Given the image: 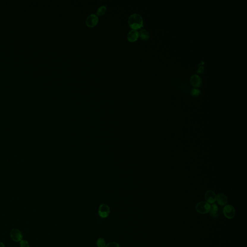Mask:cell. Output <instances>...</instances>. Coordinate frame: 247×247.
Listing matches in <instances>:
<instances>
[{
	"mask_svg": "<svg viewBox=\"0 0 247 247\" xmlns=\"http://www.w3.org/2000/svg\"><path fill=\"white\" fill-rule=\"evenodd\" d=\"M200 90L198 89H192V91H191L192 95L193 96H196V97L199 96L200 94Z\"/></svg>",
	"mask_w": 247,
	"mask_h": 247,
	"instance_id": "cell-17",
	"label": "cell"
},
{
	"mask_svg": "<svg viewBox=\"0 0 247 247\" xmlns=\"http://www.w3.org/2000/svg\"><path fill=\"white\" fill-rule=\"evenodd\" d=\"M139 37V32L137 30H132L129 31L127 38L130 42H134L138 39Z\"/></svg>",
	"mask_w": 247,
	"mask_h": 247,
	"instance_id": "cell-8",
	"label": "cell"
},
{
	"mask_svg": "<svg viewBox=\"0 0 247 247\" xmlns=\"http://www.w3.org/2000/svg\"><path fill=\"white\" fill-rule=\"evenodd\" d=\"M205 199L209 204H213L216 201V195L212 190H208L205 193Z\"/></svg>",
	"mask_w": 247,
	"mask_h": 247,
	"instance_id": "cell-7",
	"label": "cell"
},
{
	"mask_svg": "<svg viewBox=\"0 0 247 247\" xmlns=\"http://www.w3.org/2000/svg\"><path fill=\"white\" fill-rule=\"evenodd\" d=\"M190 82L193 86L195 87H199L200 86H201L202 83L201 78L196 74H195L191 76Z\"/></svg>",
	"mask_w": 247,
	"mask_h": 247,
	"instance_id": "cell-10",
	"label": "cell"
},
{
	"mask_svg": "<svg viewBox=\"0 0 247 247\" xmlns=\"http://www.w3.org/2000/svg\"><path fill=\"white\" fill-rule=\"evenodd\" d=\"M99 22V18L97 15L95 14L90 15L86 19V25L90 28L95 27Z\"/></svg>",
	"mask_w": 247,
	"mask_h": 247,
	"instance_id": "cell-5",
	"label": "cell"
},
{
	"mask_svg": "<svg viewBox=\"0 0 247 247\" xmlns=\"http://www.w3.org/2000/svg\"><path fill=\"white\" fill-rule=\"evenodd\" d=\"M20 245L21 247H29L30 245L29 244L28 242L26 240H23L21 241L20 242Z\"/></svg>",
	"mask_w": 247,
	"mask_h": 247,
	"instance_id": "cell-16",
	"label": "cell"
},
{
	"mask_svg": "<svg viewBox=\"0 0 247 247\" xmlns=\"http://www.w3.org/2000/svg\"><path fill=\"white\" fill-rule=\"evenodd\" d=\"M105 247H120L119 244L117 242H111L106 245Z\"/></svg>",
	"mask_w": 247,
	"mask_h": 247,
	"instance_id": "cell-15",
	"label": "cell"
},
{
	"mask_svg": "<svg viewBox=\"0 0 247 247\" xmlns=\"http://www.w3.org/2000/svg\"><path fill=\"white\" fill-rule=\"evenodd\" d=\"M0 247H5V245L2 242H0Z\"/></svg>",
	"mask_w": 247,
	"mask_h": 247,
	"instance_id": "cell-19",
	"label": "cell"
},
{
	"mask_svg": "<svg viewBox=\"0 0 247 247\" xmlns=\"http://www.w3.org/2000/svg\"><path fill=\"white\" fill-rule=\"evenodd\" d=\"M129 27L133 30L140 29L144 26V21L140 15L135 13L130 15L128 19Z\"/></svg>",
	"mask_w": 247,
	"mask_h": 247,
	"instance_id": "cell-1",
	"label": "cell"
},
{
	"mask_svg": "<svg viewBox=\"0 0 247 247\" xmlns=\"http://www.w3.org/2000/svg\"><path fill=\"white\" fill-rule=\"evenodd\" d=\"M204 67L202 66L200 67L199 68V69L197 70V73H202L204 72Z\"/></svg>",
	"mask_w": 247,
	"mask_h": 247,
	"instance_id": "cell-18",
	"label": "cell"
},
{
	"mask_svg": "<svg viewBox=\"0 0 247 247\" xmlns=\"http://www.w3.org/2000/svg\"><path fill=\"white\" fill-rule=\"evenodd\" d=\"M107 10L106 7L105 6H101L98 8L97 11V15L99 16H101V15H103L106 12V11Z\"/></svg>",
	"mask_w": 247,
	"mask_h": 247,
	"instance_id": "cell-13",
	"label": "cell"
},
{
	"mask_svg": "<svg viewBox=\"0 0 247 247\" xmlns=\"http://www.w3.org/2000/svg\"><path fill=\"white\" fill-rule=\"evenodd\" d=\"M10 236L12 239L15 242H21L23 239L22 233L18 229H12L10 232Z\"/></svg>",
	"mask_w": 247,
	"mask_h": 247,
	"instance_id": "cell-6",
	"label": "cell"
},
{
	"mask_svg": "<svg viewBox=\"0 0 247 247\" xmlns=\"http://www.w3.org/2000/svg\"><path fill=\"white\" fill-rule=\"evenodd\" d=\"M98 213L100 216L103 218H106L109 216L110 213V209L107 204H103L99 207Z\"/></svg>",
	"mask_w": 247,
	"mask_h": 247,
	"instance_id": "cell-4",
	"label": "cell"
},
{
	"mask_svg": "<svg viewBox=\"0 0 247 247\" xmlns=\"http://www.w3.org/2000/svg\"><path fill=\"white\" fill-rule=\"evenodd\" d=\"M139 36L141 39V40L144 41H147L148 40L150 35L148 32L145 29H141L139 32Z\"/></svg>",
	"mask_w": 247,
	"mask_h": 247,
	"instance_id": "cell-12",
	"label": "cell"
},
{
	"mask_svg": "<svg viewBox=\"0 0 247 247\" xmlns=\"http://www.w3.org/2000/svg\"><path fill=\"white\" fill-rule=\"evenodd\" d=\"M210 205L206 201H201L196 205V210L200 214H205L210 212Z\"/></svg>",
	"mask_w": 247,
	"mask_h": 247,
	"instance_id": "cell-2",
	"label": "cell"
},
{
	"mask_svg": "<svg viewBox=\"0 0 247 247\" xmlns=\"http://www.w3.org/2000/svg\"><path fill=\"white\" fill-rule=\"evenodd\" d=\"M223 213L224 216L228 219H232L235 216L236 210L231 205H225L223 209Z\"/></svg>",
	"mask_w": 247,
	"mask_h": 247,
	"instance_id": "cell-3",
	"label": "cell"
},
{
	"mask_svg": "<svg viewBox=\"0 0 247 247\" xmlns=\"http://www.w3.org/2000/svg\"><path fill=\"white\" fill-rule=\"evenodd\" d=\"M216 201L219 205L224 206L228 203V199L224 194L220 193L216 196Z\"/></svg>",
	"mask_w": 247,
	"mask_h": 247,
	"instance_id": "cell-9",
	"label": "cell"
},
{
	"mask_svg": "<svg viewBox=\"0 0 247 247\" xmlns=\"http://www.w3.org/2000/svg\"><path fill=\"white\" fill-rule=\"evenodd\" d=\"M106 245V242L103 238L100 237L97 239V247H105Z\"/></svg>",
	"mask_w": 247,
	"mask_h": 247,
	"instance_id": "cell-14",
	"label": "cell"
},
{
	"mask_svg": "<svg viewBox=\"0 0 247 247\" xmlns=\"http://www.w3.org/2000/svg\"><path fill=\"white\" fill-rule=\"evenodd\" d=\"M210 215L213 218H217L218 216V207L216 204H212L210 205Z\"/></svg>",
	"mask_w": 247,
	"mask_h": 247,
	"instance_id": "cell-11",
	"label": "cell"
}]
</instances>
